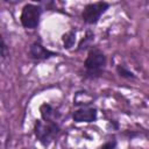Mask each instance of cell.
Listing matches in <instances>:
<instances>
[{
    "mask_svg": "<svg viewBox=\"0 0 149 149\" xmlns=\"http://www.w3.org/2000/svg\"><path fill=\"white\" fill-rule=\"evenodd\" d=\"M116 72H118V74L120 77L126 78V79H134L135 78V74L129 69H127L125 65H121V64H119L116 66Z\"/></svg>",
    "mask_w": 149,
    "mask_h": 149,
    "instance_id": "9",
    "label": "cell"
},
{
    "mask_svg": "<svg viewBox=\"0 0 149 149\" xmlns=\"http://www.w3.org/2000/svg\"><path fill=\"white\" fill-rule=\"evenodd\" d=\"M0 54H1V59L5 61L6 57L9 55V50H8V47L5 42V38L1 36V43H0Z\"/></svg>",
    "mask_w": 149,
    "mask_h": 149,
    "instance_id": "10",
    "label": "cell"
},
{
    "mask_svg": "<svg viewBox=\"0 0 149 149\" xmlns=\"http://www.w3.org/2000/svg\"><path fill=\"white\" fill-rule=\"evenodd\" d=\"M29 55H30V58L40 62V61H45V59H49V58L56 56V52L47 49L40 42H34L29 47Z\"/></svg>",
    "mask_w": 149,
    "mask_h": 149,
    "instance_id": "6",
    "label": "cell"
},
{
    "mask_svg": "<svg viewBox=\"0 0 149 149\" xmlns=\"http://www.w3.org/2000/svg\"><path fill=\"white\" fill-rule=\"evenodd\" d=\"M63 45L65 49H71L74 45L76 42V31L74 30H70L66 34L63 35Z\"/></svg>",
    "mask_w": 149,
    "mask_h": 149,
    "instance_id": "8",
    "label": "cell"
},
{
    "mask_svg": "<svg viewBox=\"0 0 149 149\" xmlns=\"http://www.w3.org/2000/svg\"><path fill=\"white\" fill-rule=\"evenodd\" d=\"M40 113H41V118L44 121H54L56 122L57 118H58V113L57 111L50 105V104H43L40 107Z\"/></svg>",
    "mask_w": 149,
    "mask_h": 149,
    "instance_id": "7",
    "label": "cell"
},
{
    "mask_svg": "<svg viewBox=\"0 0 149 149\" xmlns=\"http://www.w3.org/2000/svg\"><path fill=\"white\" fill-rule=\"evenodd\" d=\"M74 122H94L98 119V111L93 106H81L72 113Z\"/></svg>",
    "mask_w": 149,
    "mask_h": 149,
    "instance_id": "5",
    "label": "cell"
},
{
    "mask_svg": "<svg viewBox=\"0 0 149 149\" xmlns=\"http://www.w3.org/2000/svg\"><path fill=\"white\" fill-rule=\"evenodd\" d=\"M61 128L57 122L54 121H44V120H37L34 125V134L38 142H41L44 146H48L50 142H52L56 136L59 134Z\"/></svg>",
    "mask_w": 149,
    "mask_h": 149,
    "instance_id": "2",
    "label": "cell"
},
{
    "mask_svg": "<svg viewBox=\"0 0 149 149\" xmlns=\"http://www.w3.org/2000/svg\"><path fill=\"white\" fill-rule=\"evenodd\" d=\"M107 64V57L106 55L98 48L90 49L86 59L84 62V68L86 70V76L90 78L99 77L105 66Z\"/></svg>",
    "mask_w": 149,
    "mask_h": 149,
    "instance_id": "1",
    "label": "cell"
},
{
    "mask_svg": "<svg viewBox=\"0 0 149 149\" xmlns=\"http://www.w3.org/2000/svg\"><path fill=\"white\" fill-rule=\"evenodd\" d=\"M115 146H116V141L115 140H112V141L106 142L100 149H115Z\"/></svg>",
    "mask_w": 149,
    "mask_h": 149,
    "instance_id": "11",
    "label": "cell"
},
{
    "mask_svg": "<svg viewBox=\"0 0 149 149\" xmlns=\"http://www.w3.org/2000/svg\"><path fill=\"white\" fill-rule=\"evenodd\" d=\"M109 6L111 5L106 1H97L92 3H87L81 12L83 21L87 24H95L100 20L101 15L107 12Z\"/></svg>",
    "mask_w": 149,
    "mask_h": 149,
    "instance_id": "4",
    "label": "cell"
},
{
    "mask_svg": "<svg viewBox=\"0 0 149 149\" xmlns=\"http://www.w3.org/2000/svg\"><path fill=\"white\" fill-rule=\"evenodd\" d=\"M42 15V7L35 3H26L22 7L20 22L26 29H35L40 24Z\"/></svg>",
    "mask_w": 149,
    "mask_h": 149,
    "instance_id": "3",
    "label": "cell"
}]
</instances>
